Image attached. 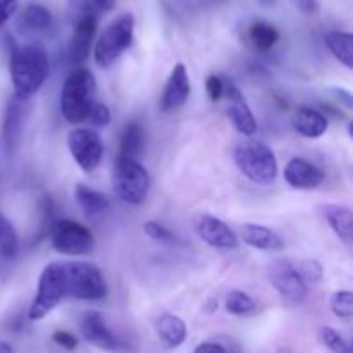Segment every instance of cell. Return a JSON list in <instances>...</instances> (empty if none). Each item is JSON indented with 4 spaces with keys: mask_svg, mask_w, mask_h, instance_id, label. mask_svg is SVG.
I'll return each instance as SVG.
<instances>
[{
    "mask_svg": "<svg viewBox=\"0 0 353 353\" xmlns=\"http://www.w3.org/2000/svg\"><path fill=\"white\" fill-rule=\"evenodd\" d=\"M19 250L17 233L10 221L0 212V262H12Z\"/></svg>",
    "mask_w": 353,
    "mask_h": 353,
    "instance_id": "cell-27",
    "label": "cell"
},
{
    "mask_svg": "<svg viewBox=\"0 0 353 353\" xmlns=\"http://www.w3.org/2000/svg\"><path fill=\"white\" fill-rule=\"evenodd\" d=\"M248 40L257 50L268 52L279 41V31L274 24L265 21H255L248 28Z\"/></svg>",
    "mask_w": 353,
    "mask_h": 353,
    "instance_id": "cell-26",
    "label": "cell"
},
{
    "mask_svg": "<svg viewBox=\"0 0 353 353\" xmlns=\"http://www.w3.org/2000/svg\"><path fill=\"white\" fill-rule=\"evenodd\" d=\"M293 128L305 138H319L327 130V117L312 107H300L293 114Z\"/></svg>",
    "mask_w": 353,
    "mask_h": 353,
    "instance_id": "cell-17",
    "label": "cell"
},
{
    "mask_svg": "<svg viewBox=\"0 0 353 353\" xmlns=\"http://www.w3.org/2000/svg\"><path fill=\"white\" fill-rule=\"evenodd\" d=\"M0 353H14V350H12V347L7 343V341L0 340Z\"/></svg>",
    "mask_w": 353,
    "mask_h": 353,
    "instance_id": "cell-42",
    "label": "cell"
},
{
    "mask_svg": "<svg viewBox=\"0 0 353 353\" xmlns=\"http://www.w3.org/2000/svg\"><path fill=\"white\" fill-rule=\"evenodd\" d=\"M326 43L331 54L347 65L348 69L353 68V37L348 31H330L326 34Z\"/></svg>",
    "mask_w": 353,
    "mask_h": 353,
    "instance_id": "cell-25",
    "label": "cell"
},
{
    "mask_svg": "<svg viewBox=\"0 0 353 353\" xmlns=\"http://www.w3.org/2000/svg\"><path fill=\"white\" fill-rule=\"evenodd\" d=\"M319 336H321V341H323V343L326 345V347L333 353H352L350 345L345 341V338L341 336L334 327H330V326L321 327Z\"/></svg>",
    "mask_w": 353,
    "mask_h": 353,
    "instance_id": "cell-29",
    "label": "cell"
},
{
    "mask_svg": "<svg viewBox=\"0 0 353 353\" xmlns=\"http://www.w3.org/2000/svg\"><path fill=\"white\" fill-rule=\"evenodd\" d=\"M302 12L314 14L317 10V0H292Z\"/></svg>",
    "mask_w": 353,
    "mask_h": 353,
    "instance_id": "cell-39",
    "label": "cell"
},
{
    "mask_svg": "<svg viewBox=\"0 0 353 353\" xmlns=\"http://www.w3.org/2000/svg\"><path fill=\"white\" fill-rule=\"evenodd\" d=\"M234 164L257 185H269L278 176V161L271 147L262 141H245L234 148Z\"/></svg>",
    "mask_w": 353,
    "mask_h": 353,
    "instance_id": "cell-3",
    "label": "cell"
},
{
    "mask_svg": "<svg viewBox=\"0 0 353 353\" xmlns=\"http://www.w3.org/2000/svg\"><path fill=\"white\" fill-rule=\"evenodd\" d=\"M190 97V76L185 64H176L169 74L161 99L162 110H174L185 105Z\"/></svg>",
    "mask_w": 353,
    "mask_h": 353,
    "instance_id": "cell-15",
    "label": "cell"
},
{
    "mask_svg": "<svg viewBox=\"0 0 353 353\" xmlns=\"http://www.w3.org/2000/svg\"><path fill=\"white\" fill-rule=\"evenodd\" d=\"M93 7H97L99 10H103V12H109V10H114L116 7V0H92Z\"/></svg>",
    "mask_w": 353,
    "mask_h": 353,
    "instance_id": "cell-40",
    "label": "cell"
},
{
    "mask_svg": "<svg viewBox=\"0 0 353 353\" xmlns=\"http://www.w3.org/2000/svg\"><path fill=\"white\" fill-rule=\"evenodd\" d=\"M331 309L338 317H352L353 314V293L352 292H336L331 299Z\"/></svg>",
    "mask_w": 353,
    "mask_h": 353,
    "instance_id": "cell-31",
    "label": "cell"
},
{
    "mask_svg": "<svg viewBox=\"0 0 353 353\" xmlns=\"http://www.w3.org/2000/svg\"><path fill=\"white\" fill-rule=\"evenodd\" d=\"M143 230L148 236L154 238V240H157V241H164L165 243V241L174 240V234H172L171 231L164 226V224L157 223V221H148V223H145Z\"/></svg>",
    "mask_w": 353,
    "mask_h": 353,
    "instance_id": "cell-34",
    "label": "cell"
},
{
    "mask_svg": "<svg viewBox=\"0 0 353 353\" xmlns=\"http://www.w3.org/2000/svg\"><path fill=\"white\" fill-rule=\"evenodd\" d=\"M224 81V95L230 100L226 114L230 117L231 124L236 128L238 133L245 134V137H252L257 131V121H255L254 114H252L250 107H248L247 100L241 95L240 88L234 85L231 79H223Z\"/></svg>",
    "mask_w": 353,
    "mask_h": 353,
    "instance_id": "cell-11",
    "label": "cell"
},
{
    "mask_svg": "<svg viewBox=\"0 0 353 353\" xmlns=\"http://www.w3.org/2000/svg\"><path fill=\"white\" fill-rule=\"evenodd\" d=\"M205 88H207V93H209V97L212 102H219V100L223 99V95H224L223 78H219V76H216V74L209 76L205 81Z\"/></svg>",
    "mask_w": 353,
    "mask_h": 353,
    "instance_id": "cell-35",
    "label": "cell"
},
{
    "mask_svg": "<svg viewBox=\"0 0 353 353\" xmlns=\"http://www.w3.org/2000/svg\"><path fill=\"white\" fill-rule=\"evenodd\" d=\"M241 238L247 245L257 248V250L274 252L285 247V241L271 228L261 226V224H243L241 226Z\"/></svg>",
    "mask_w": 353,
    "mask_h": 353,
    "instance_id": "cell-19",
    "label": "cell"
},
{
    "mask_svg": "<svg viewBox=\"0 0 353 353\" xmlns=\"http://www.w3.org/2000/svg\"><path fill=\"white\" fill-rule=\"evenodd\" d=\"M112 188L123 202L138 205L147 199L150 188L147 169L134 159L117 157L112 171Z\"/></svg>",
    "mask_w": 353,
    "mask_h": 353,
    "instance_id": "cell-5",
    "label": "cell"
},
{
    "mask_svg": "<svg viewBox=\"0 0 353 353\" xmlns=\"http://www.w3.org/2000/svg\"><path fill=\"white\" fill-rule=\"evenodd\" d=\"M52 23H54L52 12L41 3H30L19 14V26L26 31H33V33H43V31L50 30Z\"/></svg>",
    "mask_w": 353,
    "mask_h": 353,
    "instance_id": "cell-21",
    "label": "cell"
},
{
    "mask_svg": "<svg viewBox=\"0 0 353 353\" xmlns=\"http://www.w3.org/2000/svg\"><path fill=\"white\" fill-rule=\"evenodd\" d=\"M155 331H157L159 340L169 350L181 347L186 340V324L183 323V319H179L178 316H172V314H162L161 317H157Z\"/></svg>",
    "mask_w": 353,
    "mask_h": 353,
    "instance_id": "cell-20",
    "label": "cell"
},
{
    "mask_svg": "<svg viewBox=\"0 0 353 353\" xmlns=\"http://www.w3.org/2000/svg\"><path fill=\"white\" fill-rule=\"evenodd\" d=\"M334 93L338 95V99L343 100L345 105L348 107V109H352V95L350 92H347V90H341V88H334Z\"/></svg>",
    "mask_w": 353,
    "mask_h": 353,
    "instance_id": "cell-41",
    "label": "cell"
},
{
    "mask_svg": "<svg viewBox=\"0 0 353 353\" xmlns=\"http://www.w3.org/2000/svg\"><path fill=\"white\" fill-rule=\"evenodd\" d=\"M285 179L295 190H314L324 181V172L312 162L295 157L286 164Z\"/></svg>",
    "mask_w": 353,
    "mask_h": 353,
    "instance_id": "cell-16",
    "label": "cell"
},
{
    "mask_svg": "<svg viewBox=\"0 0 353 353\" xmlns=\"http://www.w3.org/2000/svg\"><path fill=\"white\" fill-rule=\"evenodd\" d=\"M226 309L228 312L234 314V316H247V314H252L255 310V302L247 293L234 290L228 295Z\"/></svg>",
    "mask_w": 353,
    "mask_h": 353,
    "instance_id": "cell-28",
    "label": "cell"
},
{
    "mask_svg": "<svg viewBox=\"0 0 353 353\" xmlns=\"http://www.w3.org/2000/svg\"><path fill=\"white\" fill-rule=\"evenodd\" d=\"M97 95V81L92 71L76 68L69 72L61 90V112L69 124L85 123Z\"/></svg>",
    "mask_w": 353,
    "mask_h": 353,
    "instance_id": "cell-2",
    "label": "cell"
},
{
    "mask_svg": "<svg viewBox=\"0 0 353 353\" xmlns=\"http://www.w3.org/2000/svg\"><path fill=\"white\" fill-rule=\"evenodd\" d=\"M93 234L88 228L71 219H61L52 230V247L55 252L69 257L88 255L93 250Z\"/></svg>",
    "mask_w": 353,
    "mask_h": 353,
    "instance_id": "cell-8",
    "label": "cell"
},
{
    "mask_svg": "<svg viewBox=\"0 0 353 353\" xmlns=\"http://www.w3.org/2000/svg\"><path fill=\"white\" fill-rule=\"evenodd\" d=\"M52 340H54V343H57L59 347L65 348V350H74V348L78 347V340H76L71 333H68V331H55Z\"/></svg>",
    "mask_w": 353,
    "mask_h": 353,
    "instance_id": "cell-36",
    "label": "cell"
},
{
    "mask_svg": "<svg viewBox=\"0 0 353 353\" xmlns=\"http://www.w3.org/2000/svg\"><path fill=\"white\" fill-rule=\"evenodd\" d=\"M195 231L207 245L223 250H233L238 247V236L224 221L210 214H200L195 219Z\"/></svg>",
    "mask_w": 353,
    "mask_h": 353,
    "instance_id": "cell-12",
    "label": "cell"
},
{
    "mask_svg": "<svg viewBox=\"0 0 353 353\" xmlns=\"http://www.w3.org/2000/svg\"><path fill=\"white\" fill-rule=\"evenodd\" d=\"M55 226V207L50 195L41 196V223H40V236L38 240L50 233Z\"/></svg>",
    "mask_w": 353,
    "mask_h": 353,
    "instance_id": "cell-30",
    "label": "cell"
},
{
    "mask_svg": "<svg viewBox=\"0 0 353 353\" xmlns=\"http://www.w3.org/2000/svg\"><path fill=\"white\" fill-rule=\"evenodd\" d=\"M269 279L283 300L290 303H302L309 295V288L300 276L296 265L286 259H279L269 265Z\"/></svg>",
    "mask_w": 353,
    "mask_h": 353,
    "instance_id": "cell-9",
    "label": "cell"
},
{
    "mask_svg": "<svg viewBox=\"0 0 353 353\" xmlns=\"http://www.w3.org/2000/svg\"><path fill=\"white\" fill-rule=\"evenodd\" d=\"M21 126H23V105L21 100L14 99L9 102L6 109V117H3V143L7 150H14L19 141Z\"/></svg>",
    "mask_w": 353,
    "mask_h": 353,
    "instance_id": "cell-23",
    "label": "cell"
},
{
    "mask_svg": "<svg viewBox=\"0 0 353 353\" xmlns=\"http://www.w3.org/2000/svg\"><path fill=\"white\" fill-rule=\"evenodd\" d=\"M321 214L331 230L338 234L340 240H343L347 245H352L353 238V214L348 207L338 205V203H324L321 205Z\"/></svg>",
    "mask_w": 353,
    "mask_h": 353,
    "instance_id": "cell-18",
    "label": "cell"
},
{
    "mask_svg": "<svg viewBox=\"0 0 353 353\" xmlns=\"http://www.w3.org/2000/svg\"><path fill=\"white\" fill-rule=\"evenodd\" d=\"M81 334L90 345L100 350L114 352L119 348V341L114 336L112 331L107 326L105 319L100 312H86L81 319Z\"/></svg>",
    "mask_w": 353,
    "mask_h": 353,
    "instance_id": "cell-14",
    "label": "cell"
},
{
    "mask_svg": "<svg viewBox=\"0 0 353 353\" xmlns=\"http://www.w3.org/2000/svg\"><path fill=\"white\" fill-rule=\"evenodd\" d=\"M97 33V16L88 14L72 23V37L69 43V57L74 65L83 64L90 57L93 38Z\"/></svg>",
    "mask_w": 353,
    "mask_h": 353,
    "instance_id": "cell-13",
    "label": "cell"
},
{
    "mask_svg": "<svg viewBox=\"0 0 353 353\" xmlns=\"http://www.w3.org/2000/svg\"><path fill=\"white\" fill-rule=\"evenodd\" d=\"M48 57L38 45L16 47L10 54V79L14 99L28 100L37 95L48 76Z\"/></svg>",
    "mask_w": 353,
    "mask_h": 353,
    "instance_id": "cell-1",
    "label": "cell"
},
{
    "mask_svg": "<svg viewBox=\"0 0 353 353\" xmlns=\"http://www.w3.org/2000/svg\"><path fill=\"white\" fill-rule=\"evenodd\" d=\"M145 145V130L141 124L130 123L123 131V138H121L119 145V155L117 157L124 159H134L138 161V155L141 154Z\"/></svg>",
    "mask_w": 353,
    "mask_h": 353,
    "instance_id": "cell-24",
    "label": "cell"
},
{
    "mask_svg": "<svg viewBox=\"0 0 353 353\" xmlns=\"http://www.w3.org/2000/svg\"><path fill=\"white\" fill-rule=\"evenodd\" d=\"M64 265L65 295L79 300H102L107 285L99 269L90 262H69Z\"/></svg>",
    "mask_w": 353,
    "mask_h": 353,
    "instance_id": "cell-7",
    "label": "cell"
},
{
    "mask_svg": "<svg viewBox=\"0 0 353 353\" xmlns=\"http://www.w3.org/2000/svg\"><path fill=\"white\" fill-rule=\"evenodd\" d=\"M65 296L64 265L50 264L43 269L38 281V292L28 310V319L40 321L50 314Z\"/></svg>",
    "mask_w": 353,
    "mask_h": 353,
    "instance_id": "cell-6",
    "label": "cell"
},
{
    "mask_svg": "<svg viewBox=\"0 0 353 353\" xmlns=\"http://www.w3.org/2000/svg\"><path fill=\"white\" fill-rule=\"evenodd\" d=\"M19 0H0V28L14 16Z\"/></svg>",
    "mask_w": 353,
    "mask_h": 353,
    "instance_id": "cell-37",
    "label": "cell"
},
{
    "mask_svg": "<svg viewBox=\"0 0 353 353\" xmlns=\"http://www.w3.org/2000/svg\"><path fill=\"white\" fill-rule=\"evenodd\" d=\"M195 353H228V352L223 345L210 343V341H207V343L199 345V347L195 348Z\"/></svg>",
    "mask_w": 353,
    "mask_h": 353,
    "instance_id": "cell-38",
    "label": "cell"
},
{
    "mask_svg": "<svg viewBox=\"0 0 353 353\" xmlns=\"http://www.w3.org/2000/svg\"><path fill=\"white\" fill-rule=\"evenodd\" d=\"M262 7H272L276 3V0H259Z\"/></svg>",
    "mask_w": 353,
    "mask_h": 353,
    "instance_id": "cell-43",
    "label": "cell"
},
{
    "mask_svg": "<svg viewBox=\"0 0 353 353\" xmlns=\"http://www.w3.org/2000/svg\"><path fill=\"white\" fill-rule=\"evenodd\" d=\"M296 269H299L300 276H302L303 281H305L307 285H309V283L321 281V278H323V265L317 261H314V259L302 261Z\"/></svg>",
    "mask_w": 353,
    "mask_h": 353,
    "instance_id": "cell-32",
    "label": "cell"
},
{
    "mask_svg": "<svg viewBox=\"0 0 353 353\" xmlns=\"http://www.w3.org/2000/svg\"><path fill=\"white\" fill-rule=\"evenodd\" d=\"M134 17L133 14L124 12L107 24L105 30L100 33L95 43V62L100 68L112 65L133 43Z\"/></svg>",
    "mask_w": 353,
    "mask_h": 353,
    "instance_id": "cell-4",
    "label": "cell"
},
{
    "mask_svg": "<svg viewBox=\"0 0 353 353\" xmlns=\"http://www.w3.org/2000/svg\"><path fill=\"white\" fill-rule=\"evenodd\" d=\"M74 196L78 205L81 207V210L88 217L100 216V214H103L107 209H109V199H107L103 193L97 192V190H92L86 185H81V183L76 185Z\"/></svg>",
    "mask_w": 353,
    "mask_h": 353,
    "instance_id": "cell-22",
    "label": "cell"
},
{
    "mask_svg": "<svg viewBox=\"0 0 353 353\" xmlns=\"http://www.w3.org/2000/svg\"><path fill=\"white\" fill-rule=\"evenodd\" d=\"M68 147L76 164L85 172H92L99 168L103 155V145L99 134L88 128H78L68 137Z\"/></svg>",
    "mask_w": 353,
    "mask_h": 353,
    "instance_id": "cell-10",
    "label": "cell"
},
{
    "mask_svg": "<svg viewBox=\"0 0 353 353\" xmlns=\"http://www.w3.org/2000/svg\"><path fill=\"white\" fill-rule=\"evenodd\" d=\"M88 123H92L93 126L97 128H105L109 126L110 121H112V114H110L109 107L102 102H95L93 103L92 110L88 114Z\"/></svg>",
    "mask_w": 353,
    "mask_h": 353,
    "instance_id": "cell-33",
    "label": "cell"
}]
</instances>
